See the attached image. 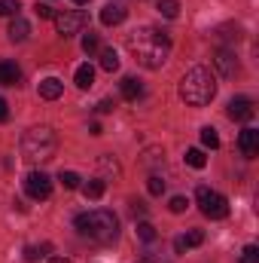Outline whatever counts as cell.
<instances>
[{
    "mask_svg": "<svg viewBox=\"0 0 259 263\" xmlns=\"http://www.w3.org/2000/svg\"><path fill=\"white\" fill-rule=\"evenodd\" d=\"M128 43L137 65H143L146 70H159L171 55V37L162 28H140V31L131 34Z\"/></svg>",
    "mask_w": 259,
    "mask_h": 263,
    "instance_id": "1",
    "label": "cell"
},
{
    "mask_svg": "<svg viewBox=\"0 0 259 263\" xmlns=\"http://www.w3.org/2000/svg\"><path fill=\"white\" fill-rule=\"evenodd\" d=\"M76 233L95 245H113L119 239V217L113 211H104V208H95V211H82L76 220H73Z\"/></svg>",
    "mask_w": 259,
    "mask_h": 263,
    "instance_id": "2",
    "label": "cell"
},
{
    "mask_svg": "<svg viewBox=\"0 0 259 263\" xmlns=\"http://www.w3.org/2000/svg\"><path fill=\"white\" fill-rule=\"evenodd\" d=\"M213 95H217V77L210 73V67L195 65L183 73V80H180V98H183L189 107H204V104H210Z\"/></svg>",
    "mask_w": 259,
    "mask_h": 263,
    "instance_id": "3",
    "label": "cell"
},
{
    "mask_svg": "<svg viewBox=\"0 0 259 263\" xmlns=\"http://www.w3.org/2000/svg\"><path fill=\"white\" fill-rule=\"evenodd\" d=\"M58 150V135L49 129V126H34L21 135V156L28 162H49Z\"/></svg>",
    "mask_w": 259,
    "mask_h": 263,
    "instance_id": "4",
    "label": "cell"
},
{
    "mask_svg": "<svg viewBox=\"0 0 259 263\" xmlns=\"http://www.w3.org/2000/svg\"><path fill=\"white\" fill-rule=\"evenodd\" d=\"M195 202H198L201 214L210 217V220H223V217L229 214V202H226V196L217 193V190H210V187H198V190H195Z\"/></svg>",
    "mask_w": 259,
    "mask_h": 263,
    "instance_id": "5",
    "label": "cell"
},
{
    "mask_svg": "<svg viewBox=\"0 0 259 263\" xmlns=\"http://www.w3.org/2000/svg\"><path fill=\"white\" fill-rule=\"evenodd\" d=\"M52 22H55V28H58L61 37H73V34H79L89 25V15L82 9H64V12H55Z\"/></svg>",
    "mask_w": 259,
    "mask_h": 263,
    "instance_id": "6",
    "label": "cell"
},
{
    "mask_svg": "<svg viewBox=\"0 0 259 263\" xmlns=\"http://www.w3.org/2000/svg\"><path fill=\"white\" fill-rule=\"evenodd\" d=\"M25 193L31 199H37V202L49 199L52 196V178H49L46 172H31V175L25 178Z\"/></svg>",
    "mask_w": 259,
    "mask_h": 263,
    "instance_id": "7",
    "label": "cell"
},
{
    "mask_svg": "<svg viewBox=\"0 0 259 263\" xmlns=\"http://www.w3.org/2000/svg\"><path fill=\"white\" fill-rule=\"evenodd\" d=\"M253 101L250 98H244V95H238V98H232L229 101V117L232 120H238V123H247V120H253Z\"/></svg>",
    "mask_w": 259,
    "mask_h": 263,
    "instance_id": "8",
    "label": "cell"
},
{
    "mask_svg": "<svg viewBox=\"0 0 259 263\" xmlns=\"http://www.w3.org/2000/svg\"><path fill=\"white\" fill-rule=\"evenodd\" d=\"M213 65H217V70H220L223 77H235V73H238V59H235L232 49H217Z\"/></svg>",
    "mask_w": 259,
    "mask_h": 263,
    "instance_id": "9",
    "label": "cell"
},
{
    "mask_svg": "<svg viewBox=\"0 0 259 263\" xmlns=\"http://www.w3.org/2000/svg\"><path fill=\"white\" fill-rule=\"evenodd\" d=\"M238 147H241V153H244L247 159L259 156V132L256 129H244L241 135H238Z\"/></svg>",
    "mask_w": 259,
    "mask_h": 263,
    "instance_id": "10",
    "label": "cell"
},
{
    "mask_svg": "<svg viewBox=\"0 0 259 263\" xmlns=\"http://www.w3.org/2000/svg\"><path fill=\"white\" fill-rule=\"evenodd\" d=\"M125 15H128V12H125V6H122V3H107V6L101 9V22H104L107 28L122 25V22H125Z\"/></svg>",
    "mask_w": 259,
    "mask_h": 263,
    "instance_id": "11",
    "label": "cell"
},
{
    "mask_svg": "<svg viewBox=\"0 0 259 263\" xmlns=\"http://www.w3.org/2000/svg\"><path fill=\"white\" fill-rule=\"evenodd\" d=\"M201 242H204V233H201V230H189V233H183V236L174 239V251L183 254V251H189V248H198Z\"/></svg>",
    "mask_w": 259,
    "mask_h": 263,
    "instance_id": "12",
    "label": "cell"
},
{
    "mask_svg": "<svg viewBox=\"0 0 259 263\" xmlns=\"http://www.w3.org/2000/svg\"><path fill=\"white\" fill-rule=\"evenodd\" d=\"M6 34H9V40H12V43H25V40H28V34H31V25H28L21 15H12V25H9V31H6Z\"/></svg>",
    "mask_w": 259,
    "mask_h": 263,
    "instance_id": "13",
    "label": "cell"
},
{
    "mask_svg": "<svg viewBox=\"0 0 259 263\" xmlns=\"http://www.w3.org/2000/svg\"><path fill=\"white\" fill-rule=\"evenodd\" d=\"M61 92H64V83H61V80H55V77H46V80L40 83V98H46V101L61 98Z\"/></svg>",
    "mask_w": 259,
    "mask_h": 263,
    "instance_id": "14",
    "label": "cell"
},
{
    "mask_svg": "<svg viewBox=\"0 0 259 263\" xmlns=\"http://www.w3.org/2000/svg\"><path fill=\"white\" fill-rule=\"evenodd\" d=\"M21 80V67L15 62H0V86H18Z\"/></svg>",
    "mask_w": 259,
    "mask_h": 263,
    "instance_id": "15",
    "label": "cell"
},
{
    "mask_svg": "<svg viewBox=\"0 0 259 263\" xmlns=\"http://www.w3.org/2000/svg\"><path fill=\"white\" fill-rule=\"evenodd\" d=\"M140 95H143V86H140V80L125 77V80H122V98H125V101H137Z\"/></svg>",
    "mask_w": 259,
    "mask_h": 263,
    "instance_id": "16",
    "label": "cell"
},
{
    "mask_svg": "<svg viewBox=\"0 0 259 263\" xmlns=\"http://www.w3.org/2000/svg\"><path fill=\"white\" fill-rule=\"evenodd\" d=\"M73 80H76L79 89H92V83H95V67L92 65H79L76 67V73H73Z\"/></svg>",
    "mask_w": 259,
    "mask_h": 263,
    "instance_id": "17",
    "label": "cell"
},
{
    "mask_svg": "<svg viewBox=\"0 0 259 263\" xmlns=\"http://www.w3.org/2000/svg\"><path fill=\"white\" fill-rule=\"evenodd\" d=\"M104 190H107V184H104L101 178H92L89 184H82V196H85V199H92V202L104 196Z\"/></svg>",
    "mask_w": 259,
    "mask_h": 263,
    "instance_id": "18",
    "label": "cell"
},
{
    "mask_svg": "<svg viewBox=\"0 0 259 263\" xmlns=\"http://www.w3.org/2000/svg\"><path fill=\"white\" fill-rule=\"evenodd\" d=\"M101 67L104 70H119V55H116V49H101Z\"/></svg>",
    "mask_w": 259,
    "mask_h": 263,
    "instance_id": "19",
    "label": "cell"
},
{
    "mask_svg": "<svg viewBox=\"0 0 259 263\" xmlns=\"http://www.w3.org/2000/svg\"><path fill=\"white\" fill-rule=\"evenodd\" d=\"M186 165H192V168H204L207 165V156H204V150H198V147H192V150H186Z\"/></svg>",
    "mask_w": 259,
    "mask_h": 263,
    "instance_id": "20",
    "label": "cell"
},
{
    "mask_svg": "<svg viewBox=\"0 0 259 263\" xmlns=\"http://www.w3.org/2000/svg\"><path fill=\"white\" fill-rule=\"evenodd\" d=\"M49 251H52V245H49V242H43V245H31V248H25V260L34 263L37 257H46Z\"/></svg>",
    "mask_w": 259,
    "mask_h": 263,
    "instance_id": "21",
    "label": "cell"
},
{
    "mask_svg": "<svg viewBox=\"0 0 259 263\" xmlns=\"http://www.w3.org/2000/svg\"><path fill=\"white\" fill-rule=\"evenodd\" d=\"M159 12L165 18H177L180 15V0H159Z\"/></svg>",
    "mask_w": 259,
    "mask_h": 263,
    "instance_id": "22",
    "label": "cell"
},
{
    "mask_svg": "<svg viewBox=\"0 0 259 263\" xmlns=\"http://www.w3.org/2000/svg\"><path fill=\"white\" fill-rule=\"evenodd\" d=\"M82 52H85V55L101 52V40H98V34H92V31H89V34L82 37Z\"/></svg>",
    "mask_w": 259,
    "mask_h": 263,
    "instance_id": "23",
    "label": "cell"
},
{
    "mask_svg": "<svg viewBox=\"0 0 259 263\" xmlns=\"http://www.w3.org/2000/svg\"><path fill=\"white\" fill-rule=\"evenodd\" d=\"M201 144L210 147V150H217V147H220V135H217V129L204 126V129H201Z\"/></svg>",
    "mask_w": 259,
    "mask_h": 263,
    "instance_id": "24",
    "label": "cell"
},
{
    "mask_svg": "<svg viewBox=\"0 0 259 263\" xmlns=\"http://www.w3.org/2000/svg\"><path fill=\"white\" fill-rule=\"evenodd\" d=\"M146 190H149V196H162V193H165V181H162V175H149Z\"/></svg>",
    "mask_w": 259,
    "mask_h": 263,
    "instance_id": "25",
    "label": "cell"
},
{
    "mask_svg": "<svg viewBox=\"0 0 259 263\" xmlns=\"http://www.w3.org/2000/svg\"><path fill=\"white\" fill-rule=\"evenodd\" d=\"M137 236H140L143 242H153V239H156V227H153L149 220H137Z\"/></svg>",
    "mask_w": 259,
    "mask_h": 263,
    "instance_id": "26",
    "label": "cell"
},
{
    "mask_svg": "<svg viewBox=\"0 0 259 263\" xmlns=\"http://www.w3.org/2000/svg\"><path fill=\"white\" fill-rule=\"evenodd\" d=\"M58 181L64 184L67 190H76V187H79V175H76V172H61V175H58Z\"/></svg>",
    "mask_w": 259,
    "mask_h": 263,
    "instance_id": "27",
    "label": "cell"
},
{
    "mask_svg": "<svg viewBox=\"0 0 259 263\" xmlns=\"http://www.w3.org/2000/svg\"><path fill=\"white\" fill-rule=\"evenodd\" d=\"M0 15H18V0H0Z\"/></svg>",
    "mask_w": 259,
    "mask_h": 263,
    "instance_id": "28",
    "label": "cell"
},
{
    "mask_svg": "<svg viewBox=\"0 0 259 263\" xmlns=\"http://www.w3.org/2000/svg\"><path fill=\"white\" fill-rule=\"evenodd\" d=\"M241 263H259V248H256V245H247V248H244Z\"/></svg>",
    "mask_w": 259,
    "mask_h": 263,
    "instance_id": "29",
    "label": "cell"
},
{
    "mask_svg": "<svg viewBox=\"0 0 259 263\" xmlns=\"http://www.w3.org/2000/svg\"><path fill=\"white\" fill-rule=\"evenodd\" d=\"M186 205H189V202H186L183 196H174L171 202H168V208H171L174 214H183V211H186Z\"/></svg>",
    "mask_w": 259,
    "mask_h": 263,
    "instance_id": "30",
    "label": "cell"
},
{
    "mask_svg": "<svg viewBox=\"0 0 259 263\" xmlns=\"http://www.w3.org/2000/svg\"><path fill=\"white\" fill-rule=\"evenodd\" d=\"M34 12H37L40 18H55V9H52L49 3H37V6H34Z\"/></svg>",
    "mask_w": 259,
    "mask_h": 263,
    "instance_id": "31",
    "label": "cell"
},
{
    "mask_svg": "<svg viewBox=\"0 0 259 263\" xmlns=\"http://www.w3.org/2000/svg\"><path fill=\"white\" fill-rule=\"evenodd\" d=\"M113 107H116V104H113V101H110V98H104V101H101V104H98V114H110V110H113Z\"/></svg>",
    "mask_w": 259,
    "mask_h": 263,
    "instance_id": "32",
    "label": "cell"
},
{
    "mask_svg": "<svg viewBox=\"0 0 259 263\" xmlns=\"http://www.w3.org/2000/svg\"><path fill=\"white\" fill-rule=\"evenodd\" d=\"M143 211H146V205H143V202H137V199H134V202H131V214H134V217H137V214H143Z\"/></svg>",
    "mask_w": 259,
    "mask_h": 263,
    "instance_id": "33",
    "label": "cell"
},
{
    "mask_svg": "<svg viewBox=\"0 0 259 263\" xmlns=\"http://www.w3.org/2000/svg\"><path fill=\"white\" fill-rule=\"evenodd\" d=\"M6 120H9V104L0 98V123H6Z\"/></svg>",
    "mask_w": 259,
    "mask_h": 263,
    "instance_id": "34",
    "label": "cell"
},
{
    "mask_svg": "<svg viewBox=\"0 0 259 263\" xmlns=\"http://www.w3.org/2000/svg\"><path fill=\"white\" fill-rule=\"evenodd\" d=\"M49 263H70L67 257H49Z\"/></svg>",
    "mask_w": 259,
    "mask_h": 263,
    "instance_id": "35",
    "label": "cell"
},
{
    "mask_svg": "<svg viewBox=\"0 0 259 263\" xmlns=\"http://www.w3.org/2000/svg\"><path fill=\"white\" fill-rule=\"evenodd\" d=\"M73 3H89V0H73Z\"/></svg>",
    "mask_w": 259,
    "mask_h": 263,
    "instance_id": "36",
    "label": "cell"
}]
</instances>
